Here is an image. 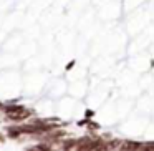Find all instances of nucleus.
Returning <instances> with one entry per match:
<instances>
[{
  "label": "nucleus",
  "mask_w": 154,
  "mask_h": 151,
  "mask_svg": "<svg viewBox=\"0 0 154 151\" xmlns=\"http://www.w3.org/2000/svg\"><path fill=\"white\" fill-rule=\"evenodd\" d=\"M141 148H143V146H141L139 143H131V141H129V143H124L123 149H141Z\"/></svg>",
  "instance_id": "nucleus-1"
},
{
  "label": "nucleus",
  "mask_w": 154,
  "mask_h": 151,
  "mask_svg": "<svg viewBox=\"0 0 154 151\" xmlns=\"http://www.w3.org/2000/svg\"><path fill=\"white\" fill-rule=\"evenodd\" d=\"M0 141H4V136H2V134H0Z\"/></svg>",
  "instance_id": "nucleus-2"
}]
</instances>
